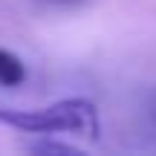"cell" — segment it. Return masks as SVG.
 Returning a JSON list of instances; mask_svg holds the SVG:
<instances>
[{
  "instance_id": "cell-1",
  "label": "cell",
  "mask_w": 156,
  "mask_h": 156,
  "mask_svg": "<svg viewBox=\"0 0 156 156\" xmlns=\"http://www.w3.org/2000/svg\"><path fill=\"white\" fill-rule=\"evenodd\" d=\"M0 122L23 133H84L98 139V110L87 98H64L38 110H9L0 107Z\"/></svg>"
},
{
  "instance_id": "cell-2",
  "label": "cell",
  "mask_w": 156,
  "mask_h": 156,
  "mask_svg": "<svg viewBox=\"0 0 156 156\" xmlns=\"http://www.w3.org/2000/svg\"><path fill=\"white\" fill-rule=\"evenodd\" d=\"M26 81V67L23 61L9 49H0V84L3 87H17Z\"/></svg>"
},
{
  "instance_id": "cell-3",
  "label": "cell",
  "mask_w": 156,
  "mask_h": 156,
  "mask_svg": "<svg viewBox=\"0 0 156 156\" xmlns=\"http://www.w3.org/2000/svg\"><path fill=\"white\" fill-rule=\"evenodd\" d=\"M32 151L38 153H67V156H78L81 151L73 145H61V142H38V145H32Z\"/></svg>"
},
{
  "instance_id": "cell-4",
  "label": "cell",
  "mask_w": 156,
  "mask_h": 156,
  "mask_svg": "<svg viewBox=\"0 0 156 156\" xmlns=\"http://www.w3.org/2000/svg\"><path fill=\"white\" fill-rule=\"evenodd\" d=\"M49 6H73V3H81V0H46Z\"/></svg>"
}]
</instances>
